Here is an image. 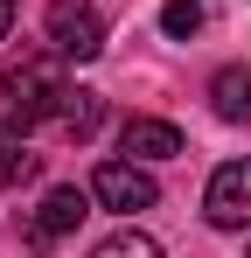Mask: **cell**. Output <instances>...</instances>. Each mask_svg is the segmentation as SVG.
Instances as JSON below:
<instances>
[{"label":"cell","instance_id":"6da1fadb","mask_svg":"<svg viewBox=\"0 0 251 258\" xmlns=\"http://www.w3.org/2000/svg\"><path fill=\"white\" fill-rule=\"evenodd\" d=\"M63 70H56V49L49 56H21L7 77H0V133H14V140H28V133L49 119V112H63Z\"/></svg>","mask_w":251,"mask_h":258},{"label":"cell","instance_id":"ba28073f","mask_svg":"<svg viewBox=\"0 0 251 258\" xmlns=\"http://www.w3.org/2000/svg\"><path fill=\"white\" fill-rule=\"evenodd\" d=\"M209 21H216V0H167L161 7V28L174 42H189V35H203Z\"/></svg>","mask_w":251,"mask_h":258},{"label":"cell","instance_id":"8fae6325","mask_svg":"<svg viewBox=\"0 0 251 258\" xmlns=\"http://www.w3.org/2000/svg\"><path fill=\"white\" fill-rule=\"evenodd\" d=\"M91 258H161V244H154V237H140V230H119V237H105Z\"/></svg>","mask_w":251,"mask_h":258},{"label":"cell","instance_id":"5b68a950","mask_svg":"<svg viewBox=\"0 0 251 258\" xmlns=\"http://www.w3.org/2000/svg\"><path fill=\"white\" fill-rule=\"evenodd\" d=\"M77 223H84V188H49V196H42V210L28 216V244L49 251V244H56V237H70Z\"/></svg>","mask_w":251,"mask_h":258},{"label":"cell","instance_id":"8992f818","mask_svg":"<svg viewBox=\"0 0 251 258\" xmlns=\"http://www.w3.org/2000/svg\"><path fill=\"white\" fill-rule=\"evenodd\" d=\"M119 147L133 161H174V154H181V126H167V119H126Z\"/></svg>","mask_w":251,"mask_h":258},{"label":"cell","instance_id":"7c38bea8","mask_svg":"<svg viewBox=\"0 0 251 258\" xmlns=\"http://www.w3.org/2000/svg\"><path fill=\"white\" fill-rule=\"evenodd\" d=\"M7 28H14V0H0V42H7Z\"/></svg>","mask_w":251,"mask_h":258},{"label":"cell","instance_id":"30bf717a","mask_svg":"<svg viewBox=\"0 0 251 258\" xmlns=\"http://www.w3.org/2000/svg\"><path fill=\"white\" fill-rule=\"evenodd\" d=\"M21 181H35V154L14 133H0V188H21Z\"/></svg>","mask_w":251,"mask_h":258},{"label":"cell","instance_id":"7a4b0ae2","mask_svg":"<svg viewBox=\"0 0 251 258\" xmlns=\"http://www.w3.org/2000/svg\"><path fill=\"white\" fill-rule=\"evenodd\" d=\"M49 49L70 56V63L105 56V14L91 0H49Z\"/></svg>","mask_w":251,"mask_h":258},{"label":"cell","instance_id":"9c48e42d","mask_svg":"<svg viewBox=\"0 0 251 258\" xmlns=\"http://www.w3.org/2000/svg\"><path fill=\"white\" fill-rule=\"evenodd\" d=\"M63 126L77 133V140H91V133L105 126V98L98 91H63Z\"/></svg>","mask_w":251,"mask_h":258},{"label":"cell","instance_id":"277c9868","mask_svg":"<svg viewBox=\"0 0 251 258\" xmlns=\"http://www.w3.org/2000/svg\"><path fill=\"white\" fill-rule=\"evenodd\" d=\"M91 196L105 203V210H154L161 203V188H154V174L140 168V161H98V174H91Z\"/></svg>","mask_w":251,"mask_h":258},{"label":"cell","instance_id":"3957f363","mask_svg":"<svg viewBox=\"0 0 251 258\" xmlns=\"http://www.w3.org/2000/svg\"><path fill=\"white\" fill-rule=\"evenodd\" d=\"M203 216L216 230H244L251 223V161H223L203 188Z\"/></svg>","mask_w":251,"mask_h":258},{"label":"cell","instance_id":"52a82bcc","mask_svg":"<svg viewBox=\"0 0 251 258\" xmlns=\"http://www.w3.org/2000/svg\"><path fill=\"white\" fill-rule=\"evenodd\" d=\"M209 105H216V119H230V126L251 119V70L244 63H230V70L209 77Z\"/></svg>","mask_w":251,"mask_h":258}]
</instances>
